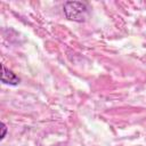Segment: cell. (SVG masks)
<instances>
[{
	"label": "cell",
	"mask_w": 146,
	"mask_h": 146,
	"mask_svg": "<svg viewBox=\"0 0 146 146\" xmlns=\"http://www.w3.org/2000/svg\"><path fill=\"white\" fill-rule=\"evenodd\" d=\"M6 133H7V125L2 122V123H1V136H0V139H1V140L6 137Z\"/></svg>",
	"instance_id": "3"
},
{
	"label": "cell",
	"mask_w": 146,
	"mask_h": 146,
	"mask_svg": "<svg viewBox=\"0 0 146 146\" xmlns=\"http://www.w3.org/2000/svg\"><path fill=\"white\" fill-rule=\"evenodd\" d=\"M63 9H64L65 17L73 22L83 23L88 17L87 3L82 1H66L64 3Z\"/></svg>",
	"instance_id": "1"
},
{
	"label": "cell",
	"mask_w": 146,
	"mask_h": 146,
	"mask_svg": "<svg viewBox=\"0 0 146 146\" xmlns=\"http://www.w3.org/2000/svg\"><path fill=\"white\" fill-rule=\"evenodd\" d=\"M2 67V74H1V82L10 86H17L21 82V79L10 70H8L3 64L1 65Z\"/></svg>",
	"instance_id": "2"
}]
</instances>
